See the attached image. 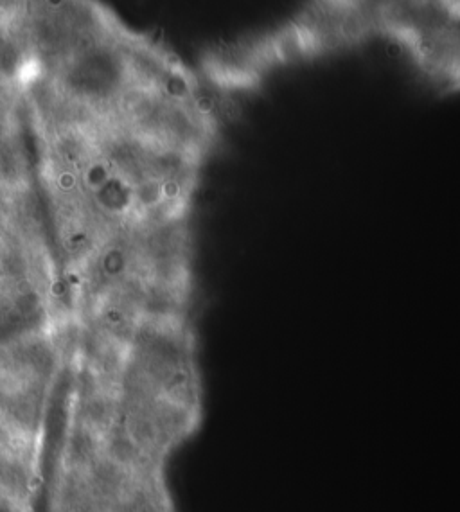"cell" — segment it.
I'll return each instance as SVG.
<instances>
[{"instance_id": "1", "label": "cell", "mask_w": 460, "mask_h": 512, "mask_svg": "<svg viewBox=\"0 0 460 512\" xmlns=\"http://www.w3.org/2000/svg\"><path fill=\"white\" fill-rule=\"evenodd\" d=\"M459 9V0H306L272 33L205 54L204 80L222 92L252 89L283 65L387 38L434 85L457 90Z\"/></svg>"}]
</instances>
